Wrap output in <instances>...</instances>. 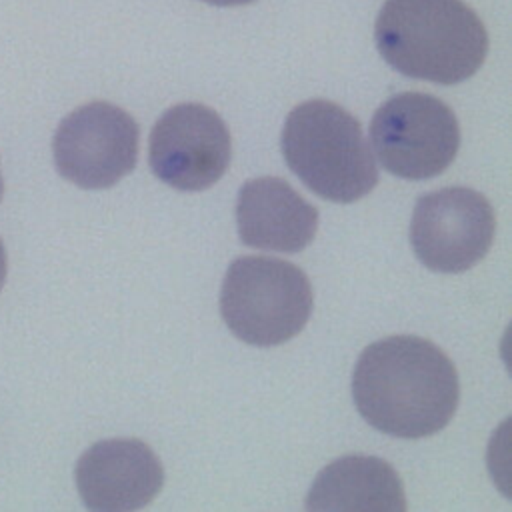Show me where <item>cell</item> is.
Masks as SVG:
<instances>
[{"mask_svg":"<svg viewBox=\"0 0 512 512\" xmlns=\"http://www.w3.org/2000/svg\"><path fill=\"white\" fill-rule=\"evenodd\" d=\"M352 398L376 430L424 438L452 420L460 382L454 362L430 340L388 336L362 350L352 374Z\"/></svg>","mask_w":512,"mask_h":512,"instance_id":"6da1fadb","label":"cell"},{"mask_svg":"<svg viewBox=\"0 0 512 512\" xmlns=\"http://www.w3.org/2000/svg\"><path fill=\"white\" fill-rule=\"evenodd\" d=\"M374 38L394 70L436 84L474 76L488 52L486 28L462 0H386Z\"/></svg>","mask_w":512,"mask_h":512,"instance_id":"7a4b0ae2","label":"cell"},{"mask_svg":"<svg viewBox=\"0 0 512 512\" xmlns=\"http://www.w3.org/2000/svg\"><path fill=\"white\" fill-rule=\"evenodd\" d=\"M288 168L320 198L356 202L378 184V166L360 122L330 100H308L288 112L282 136Z\"/></svg>","mask_w":512,"mask_h":512,"instance_id":"3957f363","label":"cell"},{"mask_svg":"<svg viewBox=\"0 0 512 512\" xmlns=\"http://www.w3.org/2000/svg\"><path fill=\"white\" fill-rule=\"evenodd\" d=\"M314 294L302 268L268 256L236 258L220 288V314L234 336L252 346H278L308 322Z\"/></svg>","mask_w":512,"mask_h":512,"instance_id":"277c9868","label":"cell"},{"mask_svg":"<svg viewBox=\"0 0 512 512\" xmlns=\"http://www.w3.org/2000/svg\"><path fill=\"white\" fill-rule=\"evenodd\" d=\"M370 138L380 164L404 180L442 174L458 154L460 126L448 104L426 92H400L372 116Z\"/></svg>","mask_w":512,"mask_h":512,"instance_id":"5b68a950","label":"cell"},{"mask_svg":"<svg viewBox=\"0 0 512 512\" xmlns=\"http://www.w3.org/2000/svg\"><path fill=\"white\" fill-rule=\"evenodd\" d=\"M138 140V124L126 110L102 100L88 102L58 124L54 164L62 178L80 188H110L134 170Z\"/></svg>","mask_w":512,"mask_h":512,"instance_id":"8992f818","label":"cell"},{"mask_svg":"<svg viewBox=\"0 0 512 512\" xmlns=\"http://www.w3.org/2000/svg\"><path fill=\"white\" fill-rule=\"evenodd\" d=\"M494 230L496 218L486 196L450 186L418 198L410 220V244L426 268L458 274L486 256Z\"/></svg>","mask_w":512,"mask_h":512,"instance_id":"52a82bcc","label":"cell"},{"mask_svg":"<svg viewBox=\"0 0 512 512\" xmlns=\"http://www.w3.org/2000/svg\"><path fill=\"white\" fill-rule=\"evenodd\" d=\"M232 140L226 122L208 106L184 102L168 108L148 140L152 172L170 188L198 192L228 170Z\"/></svg>","mask_w":512,"mask_h":512,"instance_id":"ba28073f","label":"cell"},{"mask_svg":"<svg viewBox=\"0 0 512 512\" xmlns=\"http://www.w3.org/2000/svg\"><path fill=\"white\" fill-rule=\"evenodd\" d=\"M74 478L86 508L128 512L154 500L164 484V468L142 440L110 438L92 444L80 456Z\"/></svg>","mask_w":512,"mask_h":512,"instance_id":"9c48e42d","label":"cell"},{"mask_svg":"<svg viewBox=\"0 0 512 512\" xmlns=\"http://www.w3.org/2000/svg\"><path fill=\"white\" fill-rule=\"evenodd\" d=\"M236 226L240 240L250 248L300 252L316 236L318 210L288 182L262 176L240 188Z\"/></svg>","mask_w":512,"mask_h":512,"instance_id":"30bf717a","label":"cell"},{"mask_svg":"<svg viewBox=\"0 0 512 512\" xmlns=\"http://www.w3.org/2000/svg\"><path fill=\"white\" fill-rule=\"evenodd\" d=\"M306 510H386L404 512V486L396 470L376 456H342L314 480Z\"/></svg>","mask_w":512,"mask_h":512,"instance_id":"8fae6325","label":"cell"},{"mask_svg":"<svg viewBox=\"0 0 512 512\" xmlns=\"http://www.w3.org/2000/svg\"><path fill=\"white\" fill-rule=\"evenodd\" d=\"M206 4H212V6H244V4H250L254 0H202Z\"/></svg>","mask_w":512,"mask_h":512,"instance_id":"7c38bea8","label":"cell"},{"mask_svg":"<svg viewBox=\"0 0 512 512\" xmlns=\"http://www.w3.org/2000/svg\"><path fill=\"white\" fill-rule=\"evenodd\" d=\"M4 280H6V252H4V244L0 240V288H2Z\"/></svg>","mask_w":512,"mask_h":512,"instance_id":"4fadbf2b","label":"cell"},{"mask_svg":"<svg viewBox=\"0 0 512 512\" xmlns=\"http://www.w3.org/2000/svg\"><path fill=\"white\" fill-rule=\"evenodd\" d=\"M2 192H4V182H2V174H0V200H2Z\"/></svg>","mask_w":512,"mask_h":512,"instance_id":"5bb4252c","label":"cell"}]
</instances>
